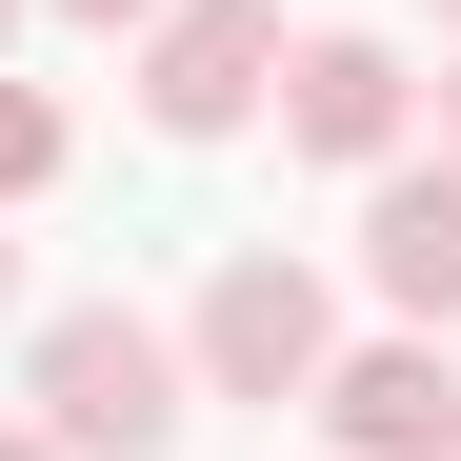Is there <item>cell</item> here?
Returning <instances> with one entry per match:
<instances>
[{
	"label": "cell",
	"mask_w": 461,
	"mask_h": 461,
	"mask_svg": "<svg viewBox=\"0 0 461 461\" xmlns=\"http://www.w3.org/2000/svg\"><path fill=\"white\" fill-rule=\"evenodd\" d=\"M41 21H81V41H140V21H161V0H41Z\"/></svg>",
	"instance_id": "ba28073f"
},
{
	"label": "cell",
	"mask_w": 461,
	"mask_h": 461,
	"mask_svg": "<svg viewBox=\"0 0 461 461\" xmlns=\"http://www.w3.org/2000/svg\"><path fill=\"white\" fill-rule=\"evenodd\" d=\"M0 321H21V241H0Z\"/></svg>",
	"instance_id": "8fae6325"
},
{
	"label": "cell",
	"mask_w": 461,
	"mask_h": 461,
	"mask_svg": "<svg viewBox=\"0 0 461 461\" xmlns=\"http://www.w3.org/2000/svg\"><path fill=\"white\" fill-rule=\"evenodd\" d=\"M281 81V0H161L140 21V121L161 140H241Z\"/></svg>",
	"instance_id": "277c9868"
},
{
	"label": "cell",
	"mask_w": 461,
	"mask_h": 461,
	"mask_svg": "<svg viewBox=\"0 0 461 461\" xmlns=\"http://www.w3.org/2000/svg\"><path fill=\"white\" fill-rule=\"evenodd\" d=\"M441 21H461V0H441Z\"/></svg>",
	"instance_id": "4fadbf2b"
},
{
	"label": "cell",
	"mask_w": 461,
	"mask_h": 461,
	"mask_svg": "<svg viewBox=\"0 0 461 461\" xmlns=\"http://www.w3.org/2000/svg\"><path fill=\"white\" fill-rule=\"evenodd\" d=\"M321 361H341V301H321V261H281V241H241L201 281V321H181V381H201V402H301Z\"/></svg>",
	"instance_id": "7a4b0ae2"
},
{
	"label": "cell",
	"mask_w": 461,
	"mask_h": 461,
	"mask_svg": "<svg viewBox=\"0 0 461 461\" xmlns=\"http://www.w3.org/2000/svg\"><path fill=\"white\" fill-rule=\"evenodd\" d=\"M361 281L402 301L421 341H461V161H421V140H402V161L361 181Z\"/></svg>",
	"instance_id": "8992f818"
},
{
	"label": "cell",
	"mask_w": 461,
	"mask_h": 461,
	"mask_svg": "<svg viewBox=\"0 0 461 461\" xmlns=\"http://www.w3.org/2000/svg\"><path fill=\"white\" fill-rule=\"evenodd\" d=\"M0 461H60V441H41V421H0Z\"/></svg>",
	"instance_id": "9c48e42d"
},
{
	"label": "cell",
	"mask_w": 461,
	"mask_h": 461,
	"mask_svg": "<svg viewBox=\"0 0 461 461\" xmlns=\"http://www.w3.org/2000/svg\"><path fill=\"white\" fill-rule=\"evenodd\" d=\"M21 402H41V441H60V461H161L201 381H181V341L140 321V301H60V321L21 341Z\"/></svg>",
	"instance_id": "6da1fadb"
},
{
	"label": "cell",
	"mask_w": 461,
	"mask_h": 461,
	"mask_svg": "<svg viewBox=\"0 0 461 461\" xmlns=\"http://www.w3.org/2000/svg\"><path fill=\"white\" fill-rule=\"evenodd\" d=\"M281 140H301V161H341V181H381V161H402V140H421V81H402V41H381V21H321V41H281Z\"/></svg>",
	"instance_id": "3957f363"
},
{
	"label": "cell",
	"mask_w": 461,
	"mask_h": 461,
	"mask_svg": "<svg viewBox=\"0 0 461 461\" xmlns=\"http://www.w3.org/2000/svg\"><path fill=\"white\" fill-rule=\"evenodd\" d=\"M21 21H41V0H0V60H21Z\"/></svg>",
	"instance_id": "30bf717a"
},
{
	"label": "cell",
	"mask_w": 461,
	"mask_h": 461,
	"mask_svg": "<svg viewBox=\"0 0 461 461\" xmlns=\"http://www.w3.org/2000/svg\"><path fill=\"white\" fill-rule=\"evenodd\" d=\"M301 421H321L341 461H441L461 441V341H421V321L402 341H341L321 381H301Z\"/></svg>",
	"instance_id": "5b68a950"
},
{
	"label": "cell",
	"mask_w": 461,
	"mask_h": 461,
	"mask_svg": "<svg viewBox=\"0 0 461 461\" xmlns=\"http://www.w3.org/2000/svg\"><path fill=\"white\" fill-rule=\"evenodd\" d=\"M441 461H461V441H441Z\"/></svg>",
	"instance_id": "5bb4252c"
},
{
	"label": "cell",
	"mask_w": 461,
	"mask_h": 461,
	"mask_svg": "<svg viewBox=\"0 0 461 461\" xmlns=\"http://www.w3.org/2000/svg\"><path fill=\"white\" fill-rule=\"evenodd\" d=\"M441 161H461V81H441Z\"/></svg>",
	"instance_id": "7c38bea8"
},
{
	"label": "cell",
	"mask_w": 461,
	"mask_h": 461,
	"mask_svg": "<svg viewBox=\"0 0 461 461\" xmlns=\"http://www.w3.org/2000/svg\"><path fill=\"white\" fill-rule=\"evenodd\" d=\"M41 181H60V101H41V81H0V221H21Z\"/></svg>",
	"instance_id": "52a82bcc"
}]
</instances>
